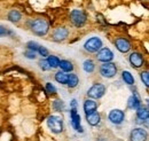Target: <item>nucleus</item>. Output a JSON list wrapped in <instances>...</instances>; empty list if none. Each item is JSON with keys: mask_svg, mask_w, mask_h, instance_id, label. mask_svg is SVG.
I'll return each instance as SVG.
<instances>
[{"mask_svg": "<svg viewBox=\"0 0 149 141\" xmlns=\"http://www.w3.org/2000/svg\"><path fill=\"white\" fill-rule=\"evenodd\" d=\"M30 29L35 35L42 37L47 35L49 30V24L45 18H36L30 23Z\"/></svg>", "mask_w": 149, "mask_h": 141, "instance_id": "f257e3e1", "label": "nucleus"}, {"mask_svg": "<svg viewBox=\"0 0 149 141\" xmlns=\"http://www.w3.org/2000/svg\"><path fill=\"white\" fill-rule=\"evenodd\" d=\"M70 20H71V22H72V24L74 27L81 28L86 22V15L80 9H74L70 13Z\"/></svg>", "mask_w": 149, "mask_h": 141, "instance_id": "f03ea898", "label": "nucleus"}, {"mask_svg": "<svg viewBox=\"0 0 149 141\" xmlns=\"http://www.w3.org/2000/svg\"><path fill=\"white\" fill-rule=\"evenodd\" d=\"M100 73L104 78H112L117 73V67L112 62H104L100 67Z\"/></svg>", "mask_w": 149, "mask_h": 141, "instance_id": "7ed1b4c3", "label": "nucleus"}, {"mask_svg": "<svg viewBox=\"0 0 149 141\" xmlns=\"http://www.w3.org/2000/svg\"><path fill=\"white\" fill-rule=\"evenodd\" d=\"M47 125L53 133H61L63 131V122L57 116H49L47 119Z\"/></svg>", "mask_w": 149, "mask_h": 141, "instance_id": "20e7f679", "label": "nucleus"}, {"mask_svg": "<svg viewBox=\"0 0 149 141\" xmlns=\"http://www.w3.org/2000/svg\"><path fill=\"white\" fill-rule=\"evenodd\" d=\"M84 48L90 52V53H95L97 51H100L102 48V40L97 37H93V38H90L85 45H84Z\"/></svg>", "mask_w": 149, "mask_h": 141, "instance_id": "39448f33", "label": "nucleus"}, {"mask_svg": "<svg viewBox=\"0 0 149 141\" xmlns=\"http://www.w3.org/2000/svg\"><path fill=\"white\" fill-rule=\"evenodd\" d=\"M106 93V87L102 84H94L92 87L87 91V95L91 99H101Z\"/></svg>", "mask_w": 149, "mask_h": 141, "instance_id": "423d86ee", "label": "nucleus"}, {"mask_svg": "<svg viewBox=\"0 0 149 141\" xmlns=\"http://www.w3.org/2000/svg\"><path fill=\"white\" fill-rule=\"evenodd\" d=\"M108 117H109V121H110L112 124L118 125V124L123 123V121H124V118H125V114H124L123 110L113 109V110H111V111L109 112V116H108Z\"/></svg>", "mask_w": 149, "mask_h": 141, "instance_id": "0eeeda50", "label": "nucleus"}, {"mask_svg": "<svg viewBox=\"0 0 149 141\" xmlns=\"http://www.w3.org/2000/svg\"><path fill=\"white\" fill-rule=\"evenodd\" d=\"M115 46L120 53H127L131 50V43L126 38H117L115 40Z\"/></svg>", "mask_w": 149, "mask_h": 141, "instance_id": "6e6552de", "label": "nucleus"}, {"mask_svg": "<svg viewBox=\"0 0 149 141\" xmlns=\"http://www.w3.org/2000/svg\"><path fill=\"white\" fill-rule=\"evenodd\" d=\"M130 63L131 66L134 68V69H139L143 66L145 63V60H143V56L138 52H133V53L130 55Z\"/></svg>", "mask_w": 149, "mask_h": 141, "instance_id": "1a4fd4ad", "label": "nucleus"}, {"mask_svg": "<svg viewBox=\"0 0 149 141\" xmlns=\"http://www.w3.org/2000/svg\"><path fill=\"white\" fill-rule=\"evenodd\" d=\"M70 116H71V125L74 126V128L78 132H83V127L80 126V116L77 112V108H71L70 110Z\"/></svg>", "mask_w": 149, "mask_h": 141, "instance_id": "9d476101", "label": "nucleus"}, {"mask_svg": "<svg viewBox=\"0 0 149 141\" xmlns=\"http://www.w3.org/2000/svg\"><path fill=\"white\" fill-rule=\"evenodd\" d=\"M96 59L101 62H110L112 59H113V53L109 48H101L100 51H97V55H96Z\"/></svg>", "mask_w": 149, "mask_h": 141, "instance_id": "9b49d317", "label": "nucleus"}, {"mask_svg": "<svg viewBox=\"0 0 149 141\" xmlns=\"http://www.w3.org/2000/svg\"><path fill=\"white\" fill-rule=\"evenodd\" d=\"M131 141H146L147 140V132L143 128H134L131 132Z\"/></svg>", "mask_w": 149, "mask_h": 141, "instance_id": "f8f14e48", "label": "nucleus"}, {"mask_svg": "<svg viewBox=\"0 0 149 141\" xmlns=\"http://www.w3.org/2000/svg\"><path fill=\"white\" fill-rule=\"evenodd\" d=\"M69 35V30L64 27H58L56 28L53 32V39L55 41H63L67 39V37Z\"/></svg>", "mask_w": 149, "mask_h": 141, "instance_id": "ddd939ff", "label": "nucleus"}, {"mask_svg": "<svg viewBox=\"0 0 149 141\" xmlns=\"http://www.w3.org/2000/svg\"><path fill=\"white\" fill-rule=\"evenodd\" d=\"M148 117H149L148 108L140 106L139 108H138V109H136V118H138V119H140V121H138V122H140V123L147 122Z\"/></svg>", "mask_w": 149, "mask_h": 141, "instance_id": "4468645a", "label": "nucleus"}, {"mask_svg": "<svg viewBox=\"0 0 149 141\" xmlns=\"http://www.w3.org/2000/svg\"><path fill=\"white\" fill-rule=\"evenodd\" d=\"M127 106L130 109L133 110H136L139 107L141 106V100H140V96L136 94V93H133V95L129 99V102H127Z\"/></svg>", "mask_w": 149, "mask_h": 141, "instance_id": "2eb2a0df", "label": "nucleus"}, {"mask_svg": "<svg viewBox=\"0 0 149 141\" xmlns=\"http://www.w3.org/2000/svg\"><path fill=\"white\" fill-rule=\"evenodd\" d=\"M96 109H97V103L95 101H93L92 99L85 101V103H84V111H85L86 115H90V114H92L94 111H96Z\"/></svg>", "mask_w": 149, "mask_h": 141, "instance_id": "dca6fc26", "label": "nucleus"}, {"mask_svg": "<svg viewBox=\"0 0 149 141\" xmlns=\"http://www.w3.org/2000/svg\"><path fill=\"white\" fill-rule=\"evenodd\" d=\"M86 119H87V123L90 124V125L95 126V125H97V124L100 123V121H101V116H100L99 112L94 111V112L90 114V115H86Z\"/></svg>", "mask_w": 149, "mask_h": 141, "instance_id": "f3484780", "label": "nucleus"}, {"mask_svg": "<svg viewBox=\"0 0 149 141\" xmlns=\"http://www.w3.org/2000/svg\"><path fill=\"white\" fill-rule=\"evenodd\" d=\"M7 17H8V21H10L12 23H19V21H21V18H22V15H21V13H19V10L12 9V10L8 13Z\"/></svg>", "mask_w": 149, "mask_h": 141, "instance_id": "a211bd4d", "label": "nucleus"}, {"mask_svg": "<svg viewBox=\"0 0 149 141\" xmlns=\"http://www.w3.org/2000/svg\"><path fill=\"white\" fill-rule=\"evenodd\" d=\"M58 67L61 68V70L63 72H71L74 70V66L70 61H67V60H60V63H58Z\"/></svg>", "mask_w": 149, "mask_h": 141, "instance_id": "6ab92c4d", "label": "nucleus"}, {"mask_svg": "<svg viewBox=\"0 0 149 141\" xmlns=\"http://www.w3.org/2000/svg\"><path fill=\"white\" fill-rule=\"evenodd\" d=\"M78 83H79V78H78L77 75H74V73L68 75V80H67V85H68V87L69 88L76 87V86L78 85Z\"/></svg>", "mask_w": 149, "mask_h": 141, "instance_id": "aec40b11", "label": "nucleus"}, {"mask_svg": "<svg viewBox=\"0 0 149 141\" xmlns=\"http://www.w3.org/2000/svg\"><path fill=\"white\" fill-rule=\"evenodd\" d=\"M47 63H48V66H49V68H52V69H55L58 67V63H60V59L55 56V55H48V57H47Z\"/></svg>", "mask_w": 149, "mask_h": 141, "instance_id": "412c9836", "label": "nucleus"}, {"mask_svg": "<svg viewBox=\"0 0 149 141\" xmlns=\"http://www.w3.org/2000/svg\"><path fill=\"white\" fill-rule=\"evenodd\" d=\"M122 78H123L124 83L127 84V85H133L134 84V77L132 76V73L130 71H123L122 72Z\"/></svg>", "mask_w": 149, "mask_h": 141, "instance_id": "4be33fe9", "label": "nucleus"}, {"mask_svg": "<svg viewBox=\"0 0 149 141\" xmlns=\"http://www.w3.org/2000/svg\"><path fill=\"white\" fill-rule=\"evenodd\" d=\"M55 80L57 82V83H60V84L64 85V84H67L68 75H67V73H64L63 71H57V72L55 73Z\"/></svg>", "mask_w": 149, "mask_h": 141, "instance_id": "5701e85b", "label": "nucleus"}, {"mask_svg": "<svg viewBox=\"0 0 149 141\" xmlns=\"http://www.w3.org/2000/svg\"><path fill=\"white\" fill-rule=\"evenodd\" d=\"M83 69L86 71V72H88V73L93 72L94 69H95V64H94L93 60H91V59L86 60V61L83 63Z\"/></svg>", "mask_w": 149, "mask_h": 141, "instance_id": "b1692460", "label": "nucleus"}, {"mask_svg": "<svg viewBox=\"0 0 149 141\" xmlns=\"http://www.w3.org/2000/svg\"><path fill=\"white\" fill-rule=\"evenodd\" d=\"M64 102L62 101V100H55L54 102H53V108H54V110L56 111H63L64 110Z\"/></svg>", "mask_w": 149, "mask_h": 141, "instance_id": "393cba45", "label": "nucleus"}, {"mask_svg": "<svg viewBox=\"0 0 149 141\" xmlns=\"http://www.w3.org/2000/svg\"><path fill=\"white\" fill-rule=\"evenodd\" d=\"M39 46H40V45H39L38 43H36V41H29V43L26 44V48L30 50V51H33V52H37Z\"/></svg>", "mask_w": 149, "mask_h": 141, "instance_id": "a878e982", "label": "nucleus"}, {"mask_svg": "<svg viewBox=\"0 0 149 141\" xmlns=\"http://www.w3.org/2000/svg\"><path fill=\"white\" fill-rule=\"evenodd\" d=\"M140 77H141V80L143 82V84L148 87L149 85V73L148 71H142L141 73H140Z\"/></svg>", "mask_w": 149, "mask_h": 141, "instance_id": "bb28decb", "label": "nucleus"}, {"mask_svg": "<svg viewBox=\"0 0 149 141\" xmlns=\"http://www.w3.org/2000/svg\"><path fill=\"white\" fill-rule=\"evenodd\" d=\"M46 92L48 93V94H51V95H54L56 94V88L54 85H52L51 83H47L46 84Z\"/></svg>", "mask_w": 149, "mask_h": 141, "instance_id": "cd10ccee", "label": "nucleus"}, {"mask_svg": "<svg viewBox=\"0 0 149 141\" xmlns=\"http://www.w3.org/2000/svg\"><path fill=\"white\" fill-rule=\"evenodd\" d=\"M37 52L40 54L42 57H46V56H48V55H49V52H48V50H47L46 47H44V46H39V48H38Z\"/></svg>", "mask_w": 149, "mask_h": 141, "instance_id": "c85d7f7f", "label": "nucleus"}, {"mask_svg": "<svg viewBox=\"0 0 149 141\" xmlns=\"http://www.w3.org/2000/svg\"><path fill=\"white\" fill-rule=\"evenodd\" d=\"M39 67H40V68H41V69H42L44 71H46V70H48V69H51L46 60H41V61H39Z\"/></svg>", "mask_w": 149, "mask_h": 141, "instance_id": "c756f323", "label": "nucleus"}, {"mask_svg": "<svg viewBox=\"0 0 149 141\" xmlns=\"http://www.w3.org/2000/svg\"><path fill=\"white\" fill-rule=\"evenodd\" d=\"M24 56H25V57H28V59H31V60H33V59H36V52L28 50V51L24 53Z\"/></svg>", "mask_w": 149, "mask_h": 141, "instance_id": "7c9ffc66", "label": "nucleus"}, {"mask_svg": "<svg viewBox=\"0 0 149 141\" xmlns=\"http://www.w3.org/2000/svg\"><path fill=\"white\" fill-rule=\"evenodd\" d=\"M8 34H12V32H9L6 28H3L2 25H0V37H5V36H7Z\"/></svg>", "mask_w": 149, "mask_h": 141, "instance_id": "2f4dec72", "label": "nucleus"}, {"mask_svg": "<svg viewBox=\"0 0 149 141\" xmlns=\"http://www.w3.org/2000/svg\"><path fill=\"white\" fill-rule=\"evenodd\" d=\"M77 107V101L76 100H72L71 101V108H76Z\"/></svg>", "mask_w": 149, "mask_h": 141, "instance_id": "473e14b6", "label": "nucleus"}]
</instances>
